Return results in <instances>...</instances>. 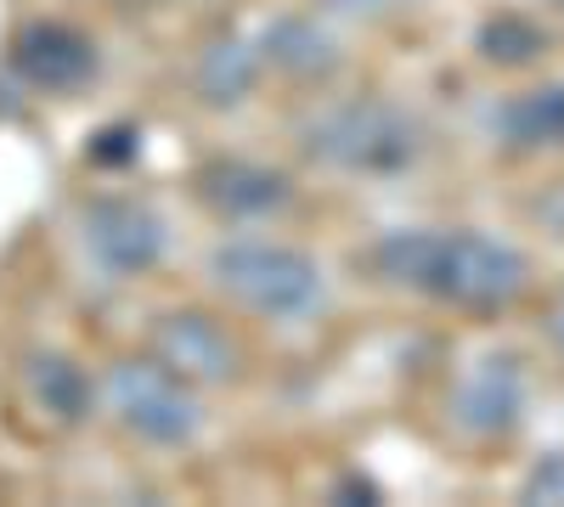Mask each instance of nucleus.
I'll return each instance as SVG.
<instances>
[{"label": "nucleus", "instance_id": "17", "mask_svg": "<svg viewBox=\"0 0 564 507\" xmlns=\"http://www.w3.org/2000/svg\"><path fill=\"white\" fill-rule=\"evenodd\" d=\"M350 12H361V0H345ZM384 7H395V0H367V12H384Z\"/></svg>", "mask_w": 564, "mask_h": 507}, {"label": "nucleus", "instance_id": "9", "mask_svg": "<svg viewBox=\"0 0 564 507\" xmlns=\"http://www.w3.org/2000/svg\"><path fill=\"white\" fill-rule=\"evenodd\" d=\"M502 135L513 147H558L564 142V85L525 90L502 108Z\"/></svg>", "mask_w": 564, "mask_h": 507}, {"label": "nucleus", "instance_id": "15", "mask_svg": "<svg viewBox=\"0 0 564 507\" xmlns=\"http://www.w3.org/2000/svg\"><path fill=\"white\" fill-rule=\"evenodd\" d=\"M547 333H553V344L564 350V299H558V305L547 310Z\"/></svg>", "mask_w": 564, "mask_h": 507}, {"label": "nucleus", "instance_id": "3", "mask_svg": "<svg viewBox=\"0 0 564 507\" xmlns=\"http://www.w3.org/2000/svg\"><path fill=\"white\" fill-rule=\"evenodd\" d=\"M305 147L339 169L390 175L417 158V124L390 102H345L305 130Z\"/></svg>", "mask_w": 564, "mask_h": 507}, {"label": "nucleus", "instance_id": "14", "mask_svg": "<svg viewBox=\"0 0 564 507\" xmlns=\"http://www.w3.org/2000/svg\"><path fill=\"white\" fill-rule=\"evenodd\" d=\"M525 502H564V456H547L525 480Z\"/></svg>", "mask_w": 564, "mask_h": 507}, {"label": "nucleus", "instance_id": "5", "mask_svg": "<svg viewBox=\"0 0 564 507\" xmlns=\"http://www.w3.org/2000/svg\"><path fill=\"white\" fill-rule=\"evenodd\" d=\"M159 249H164V232L141 203L102 198V203L85 209V254L97 271H108L113 283L119 276H141L159 260Z\"/></svg>", "mask_w": 564, "mask_h": 507}, {"label": "nucleus", "instance_id": "6", "mask_svg": "<svg viewBox=\"0 0 564 507\" xmlns=\"http://www.w3.org/2000/svg\"><path fill=\"white\" fill-rule=\"evenodd\" d=\"M525 411V378L508 355H486L463 373L457 395H452V418L468 434H508Z\"/></svg>", "mask_w": 564, "mask_h": 507}, {"label": "nucleus", "instance_id": "11", "mask_svg": "<svg viewBox=\"0 0 564 507\" xmlns=\"http://www.w3.org/2000/svg\"><path fill=\"white\" fill-rule=\"evenodd\" d=\"M542 45H547V34H542L536 23H525V18H497V23H486V34H480V52H486L491 63H531Z\"/></svg>", "mask_w": 564, "mask_h": 507}, {"label": "nucleus", "instance_id": "2", "mask_svg": "<svg viewBox=\"0 0 564 507\" xmlns=\"http://www.w3.org/2000/svg\"><path fill=\"white\" fill-rule=\"evenodd\" d=\"M209 276L220 283V294H231L238 305H249L254 316L271 321H305L311 310H322V265L289 243H226L209 260Z\"/></svg>", "mask_w": 564, "mask_h": 507}, {"label": "nucleus", "instance_id": "13", "mask_svg": "<svg viewBox=\"0 0 564 507\" xmlns=\"http://www.w3.org/2000/svg\"><path fill=\"white\" fill-rule=\"evenodd\" d=\"M254 79V63H243L238 45H215L209 63H204V90H209V102H238L243 90Z\"/></svg>", "mask_w": 564, "mask_h": 507}, {"label": "nucleus", "instance_id": "4", "mask_svg": "<svg viewBox=\"0 0 564 507\" xmlns=\"http://www.w3.org/2000/svg\"><path fill=\"white\" fill-rule=\"evenodd\" d=\"M102 400L113 411V423L130 429L135 440L181 445L198 434V400L186 389V378L170 373L164 361H113L102 378Z\"/></svg>", "mask_w": 564, "mask_h": 507}, {"label": "nucleus", "instance_id": "7", "mask_svg": "<svg viewBox=\"0 0 564 507\" xmlns=\"http://www.w3.org/2000/svg\"><path fill=\"white\" fill-rule=\"evenodd\" d=\"M159 355L170 373H181L186 384L193 378H231L238 373V344H231L215 321L204 316H164L159 321Z\"/></svg>", "mask_w": 564, "mask_h": 507}, {"label": "nucleus", "instance_id": "16", "mask_svg": "<svg viewBox=\"0 0 564 507\" xmlns=\"http://www.w3.org/2000/svg\"><path fill=\"white\" fill-rule=\"evenodd\" d=\"M542 214H547V220L558 225V232H564V192H558V198H547V203H542Z\"/></svg>", "mask_w": 564, "mask_h": 507}, {"label": "nucleus", "instance_id": "8", "mask_svg": "<svg viewBox=\"0 0 564 507\" xmlns=\"http://www.w3.org/2000/svg\"><path fill=\"white\" fill-rule=\"evenodd\" d=\"M90 63H97V57H90V40H79L74 29H57V23H40V29H29L18 40V68L34 85H45V90L79 85L90 74Z\"/></svg>", "mask_w": 564, "mask_h": 507}, {"label": "nucleus", "instance_id": "1", "mask_svg": "<svg viewBox=\"0 0 564 507\" xmlns=\"http://www.w3.org/2000/svg\"><path fill=\"white\" fill-rule=\"evenodd\" d=\"M395 288L430 294L457 310H502L531 288V260L486 232H390L372 249Z\"/></svg>", "mask_w": 564, "mask_h": 507}, {"label": "nucleus", "instance_id": "12", "mask_svg": "<svg viewBox=\"0 0 564 507\" xmlns=\"http://www.w3.org/2000/svg\"><path fill=\"white\" fill-rule=\"evenodd\" d=\"M29 373H34V395L52 406V411H63V418H74L79 400H85V378L74 373V366L57 361V355H45V361L29 366Z\"/></svg>", "mask_w": 564, "mask_h": 507}, {"label": "nucleus", "instance_id": "10", "mask_svg": "<svg viewBox=\"0 0 564 507\" xmlns=\"http://www.w3.org/2000/svg\"><path fill=\"white\" fill-rule=\"evenodd\" d=\"M209 198L231 214H260V209H276L282 198V175H265V169H243V164H226L209 175Z\"/></svg>", "mask_w": 564, "mask_h": 507}]
</instances>
